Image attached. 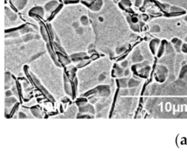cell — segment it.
<instances>
[{
    "instance_id": "obj_1",
    "label": "cell",
    "mask_w": 187,
    "mask_h": 152,
    "mask_svg": "<svg viewBox=\"0 0 187 152\" xmlns=\"http://www.w3.org/2000/svg\"><path fill=\"white\" fill-rule=\"evenodd\" d=\"M29 15L30 16H37V15H38L39 17H43L44 15H45V12H44V10L43 7H41L39 6H37L33 7L32 10L29 11Z\"/></svg>"
},
{
    "instance_id": "obj_2",
    "label": "cell",
    "mask_w": 187,
    "mask_h": 152,
    "mask_svg": "<svg viewBox=\"0 0 187 152\" xmlns=\"http://www.w3.org/2000/svg\"><path fill=\"white\" fill-rule=\"evenodd\" d=\"M59 2L56 0H51V1L48 2L47 4H45V8L48 12H53L54 11L56 10V9L59 7Z\"/></svg>"
},
{
    "instance_id": "obj_3",
    "label": "cell",
    "mask_w": 187,
    "mask_h": 152,
    "mask_svg": "<svg viewBox=\"0 0 187 152\" xmlns=\"http://www.w3.org/2000/svg\"><path fill=\"white\" fill-rule=\"evenodd\" d=\"M13 6L15 7L17 10H21L26 6L27 3V0H11Z\"/></svg>"
},
{
    "instance_id": "obj_4",
    "label": "cell",
    "mask_w": 187,
    "mask_h": 152,
    "mask_svg": "<svg viewBox=\"0 0 187 152\" xmlns=\"http://www.w3.org/2000/svg\"><path fill=\"white\" fill-rule=\"evenodd\" d=\"M132 5V2L130 0H121L119 2V6L123 9L129 8Z\"/></svg>"
},
{
    "instance_id": "obj_5",
    "label": "cell",
    "mask_w": 187,
    "mask_h": 152,
    "mask_svg": "<svg viewBox=\"0 0 187 152\" xmlns=\"http://www.w3.org/2000/svg\"><path fill=\"white\" fill-rule=\"evenodd\" d=\"M144 0H136L135 1V5L137 7H140V5H141V4L143 3Z\"/></svg>"
}]
</instances>
